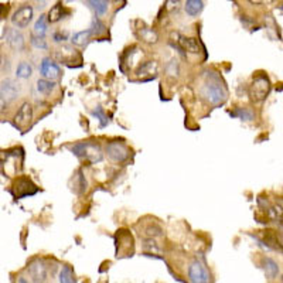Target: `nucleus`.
Segmentation results:
<instances>
[{"mask_svg": "<svg viewBox=\"0 0 283 283\" xmlns=\"http://www.w3.org/2000/svg\"><path fill=\"white\" fill-rule=\"evenodd\" d=\"M205 82L201 87V95L205 101H208L211 105H219L227 99V89L222 85L221 78L216 72H207Z\"/></svg>", "mask_w": 283, "mask_h": 283, "instance_id": "nucleus-1", "label": "nucleus"}, {"mask_svg": "<svg viewBox=\"0 0 283 283\" xmlns=\"http://www.w3.org/2000/svg\"><path fill=\"white\" fill-rule=\"evenodd\" d=\"M23 150L22 149H12V150H6L3 152L1 156V170L3 174H6L7 177L16 174L23 166Z\"/></svg>", "mask_w": 283, "mask_h": 283, "instance_id": "nucleus-2", "label": "nucleus"}, {"mask_svg": "<svg viewBox=\"0 0 283 283\" xmlns=\"http://www.w3.org/2000/svg\"><path fill=\"white\" fill-rule=\"evenodd\" d=\"M71 152L82 157L85 160H88L89 163H98L104 159V153L99 148V145L92 143V142H82V143H77L71 148Z\"/></svg>", "mask_w": 283, "mask_h": 283, "instance_id": "nucleus-3", "label": "nucleus"}, {"mask_svg": "<svg viewBox=\"0 0 283 283\" xmlns=\"http://www.w3.org/2000/svg\"><path fill=\"white\" fill-rule=\"evenodd\" d=\"M10 191H12L14 198L22 200V198L31 197V196L37 194L39 187L31 181V178H28L26 175H22V177H17V180L13 183V187Z\"/></svg>", "mask_w": 283, "mask_h": 283, "instance_id": "nucleus-4", "label": "nucleus"}, {"mask_svg": "<svg viewBox=\"0 0 283 283\" xmlns=\"http://www.w3.org/2000/svg\"><path fill=\"white\" fill-rule=\"evenodd\" d=\"M269 91L270 82L266 75H258L256 78H254V81L249 87V94L256 102H261V101L266 99V96L269 95Z\"/></svg>", "mask_w": 283, "mask_h": 283, "instance_id": "nucleus-5", "label": "nucleus"}, {"mask_svg": "<svg viewBox=\"0 0 283 283\" xmlns=\"http://www.w3.org/2000/svg\"><path fill=\"white\" fill-rule=\"evenodd\" d=\"M107 153H108L109 159L116 163L125 162L131 156V150L128 149L125 143H122L119 140L109 142L107 145Z\"/></svg>", "mask_w": 283, "mask_h": 283, "instance_id": "nucleus-6", "label": "nucleus"}, {"mask_svg": "<svg viewBox=\"0 0 283 283\" xmlns=\"http://www.w3.org/2000/svg\"><path fill=\"white\" fill-rule=\"evenodd\" d=\"M20 94V85L14 80H3L0 87V96H1V107H4V102H12Z\"/></svg>", "mask_w": 283, "mask_h": 283, "instance_id": "nucleus-7", "label": "nucleus"}, {"mask_svg": "<svg viewBox=\"0 0 283 283\" xmlns=\"http://www.w3.org/2000/svg\"><path fill=\"white\" fill-rule=\"evenodd\" d=\"M189 279L191 283H208L210 273L201 262L194 261L189 266Z\"/></svg>", "mask_w": 283, "mask_h": 283, "instance_id": "nucleus-8", "label": "nucleus"}, {"mask_svg": "<svg viewBox=\"0 0 283 283\" xmlns=\"http://www.w3.org/2000/svg\"><path fill=\"white\" fill-rule=\"evenodd\" d=\"M31 17H33V7L28 4H24L14 12L12 16V23H13L14 27L26 28L28 23L31 22Z\"/></svg>", "mask_w": 283, "mask_h": 283, "instance_id": "nucleus-9", "label": "nucleus"}, {"mask_svg": "<svg viewBox=\"0 0 283 283\" xmlns=\"http://www.w3.org/2000/svg\"><path fill=\"white\" fill-rule=\"evenodd\" d=\"M40 74L45 80L54 81L57 78H60L61 69L50 57H45V58H43V61H41L40 64Z\"/></svg>", "mask_w": 283, "mask_h": 283, "instance_id": "nucleus-10", "label": "nucleus"}, {"mask_svg": "<svg viewBox=\"0 0 283 283\" xmlns=\"http://www.w3.org/2000/svg\"><path fill=\"white\" fill-rule=\"evenodd\" d=\"M28 275L30 278L33 279V282L36 283H44L48 278V270H47V266L43 261H34L33 263H30L28 266Z\"/></svg>", "mask_w": 283, "mask_h": 283, "instance_id": "nucleus-11", "label": "nucleus"}, {"mask_svg": "<svg viewBox=\"0 0 283 283\" xmlns=\"http://www.w3.org/2000/svg\"><path fill=\"white\" fill-rule=\"evenodd\" d=\"M6 41L7 44L16 50V51H22L24 48V37L20 31H17L16 28H9L6 30Z\"/></svg>", "mask_w": 283, "mask_h": 283, "instance_id": "nucleus-12", "label": "nucleus"}, {"mask_svg": "<svg viewBox=\"0 0 283 283\" xmlns=\"http://www.w3.org/2000/svg\"><path fill=\"white\" fill-rule=\"evenodd\" d=\"M177 37V44L181 47V50L187 51V53H191V54H198L200 53V44L198 41L193 37H186V36H181V34H175Z\"/></svg>", "mask_w": 283, "mask_h": 283, "instance_id": "nucleus-13", "label": "nucleus"}, {"mask_svg": "<svg viewBox=\"0 0 283 283\" xmlns=\"http://www.w3.org/2000/svg\"><path fill=\"white\" fill-rule=\"evenodd\" d=\"M33 119V108L28 102H24L14 115V122L19 126H26Z\"/></svg>", "mask_w": 283, "mask_h": 283, "instance_id": "nucleus-14", "label": "nucleus"}, {"mask_svg": "<svg viewBox=\"0 0 283 283\" xmlns=\"http://www.w3.org/2000/svg\"><path fill=\"white\" fill-rule=\"evenodd\" d=\"M262 268H263L266 276L269 279H275L278 276V273H279V266H278V263L272 258H263L262 259Z\"/></svg>", "mask_w": 283, "mask_h": 283, "instance_id": "nucleus-15", "label": "nucleus"}, {"mask_svg": "<svg viewBox=\"0 0 283 283\" xmlns=\"http://www.w3.org/2000/svg\"><path fill=\"white\" fill-rule=\"evenodd\" d=\"M47 17H48V22H50V23H57V22H60L61 19L65 17V7H64L61 3H57V4H54V6L50 9V12L47 14Z\"/></svg>", "mask_w": 283, "mask_h": 283, "instance_id": "nucleus-16", "label": "nucleus"}, {"mask_svg": "<svg viewBox=\"0 0 283 283\" xmlns=\"http://www.w3.org/2000/svg\"><path fill=\"white\" fill-rule=\"evenodd\" d=\"M47 28H48V17L45 14H41L40 17H39V20L34 24V28H33L34 36L44 39V34L47 33Z\"/></svg>", "mask_w": 283, "mask_h": 283, "instance_id": "nucleus-17", "label": "nucleus"}, {"mask_svg": "<svg viewBox=\"0 0 283 283\" xmlns=\"http://www.w3.org/2000/svg\"><path fill=\"white\" fill-rule=\"evenodd\" d=\"M204 7V3L201 0H187L186 4H184V9H186V13L191 16V17H196L197 14L200 13Z\"/></svg>", "mask_w": 283, "mask_h": 283, "instance_id": "nucleus-18", "label": "nucleus"}, {"mask_svg": "<svg viewBox=\"0 0 283 283\" xmlns=\"http://www.w3.org/2000/svg\"><path fill=\"white\" fill-rule=\"evenodd\" d=\"M60 283H77V279H75V273L72 268L69 265H65L63 266V269L60 272Z\"/></svg>", "mask_w": 283, "mask_h": 283, "instance_id": "nucleus-19", "label": "nucleus"}, {"mask_svg": "<svg viewBox=\"0 0 283 283\" xmlns=\"http://www.w3.org/2000/svg\"><path fill=\"white\" fill-rule=\"evenodd\" d=\"M92 36V31H91V28H88V30H84V31H78V33H75L74 36H72V43L75 44V45H85L88 40H89V37Z\"/></svg>", "mask_w": 283, "mask_h": 283, "instance_id": "nucleus-20", "label": "nucleus"}, {"mask_svg": "<svg viewBox=\"0 0 283 283\" xmlns=\"http://www.w3.org/2000/svg\"><path fill=\"white\" fill-rule=\"evenodd\" d=\"M33 74V68L31 65L26 63V61H22L19 65H17V69H16V77L17 78H22V80H27L31 77Z\"/></svg>", "mask_w": 283, "mask_h": 283, "instance_id": "nucleus-21", "label": "nucleus"}, {"mask_svg": "<svg viewBox=\"0 0 283 283\" xmlns=\"http://www.w3.org/2000/svg\"><path fill=\"white\" fill-rule=\"evenodd\" d=\"M55 89V82L50 80H39L37 81V91L43 95H50Z\"/></svg>", "mask_w": 283, "mask_h": 283, "instance_id": "nucleus-22", "label": "nucleus"}, {"mask_svg": "<svg viewBox=\"0 0 283 283\" xmlns=\"http://www.w3.org/2000/svg\"><path fill=\"white\" fill-rule=\"evenodd\" d=\"M231 116L239 118L241 121H252L255 118V113L249 108H237L234 112H231Z\"/></svg>", "mask_w": 283, "mask_h": 283, "instance_id": "nucleus-23", "label": "nucleus"}, {"mask_svg": "<svg viewBox=\"0 0 283 283\" xmlns=\"http://www.w3.org/2000/svg\"><path fill=\"white\" fill-rule=\"evenodd\" d=\"M72 190H74L77 194H82V193L87 191V180H85V177L82 175L81 170L74 175V187H72Z\"/></svg>", "mask_w": 283, "mask_h": 283, "instance_id": "nucleus-24", "label": "nucleus"}, {"mask_svg": "<svg viewBox=\"0 0 283 283\" xmlns=\"http://www.w3.org/2000/svg\"><path fill=\"white\" fill-rule=\"evenodd\" d=\"M87 4H89L98 16H104L108 12L109 3L105 0H91V1H87Z\"/></svg>", "mask_w": 283, "mask_h": 283, "instance_id": "nucleus-25", "label": "nucleus"}, {"mask_svg": "<svg viewBox=\"0 0 283 283\" xmlns=\"http://www.w3.org/2000/svg\"><path fill=\"white\" fill-rule=\"evenodd\" d=\"M156 71H157V64H156V61H148V63H145V64H142V65L139 67V69L136 71V74H137V75L152 74V75L154 77Z\"/></svg>", "mask_w": 283, "mask_h": 283, "instance_id": "nucleus-26", "label": "nucleus"}, {"mask_svg": "<svg viewBox=\"0 0 283 283\" xmlns=\"http://www.w3.org/2000/svg\"><path fill=\"white\" fill-rule=\"evenodd\" d=\"M140 37L146 43H156L157 41V34L150 28H142L140 30Z\"/></svg>", "mask_w": 283, "mask_h": 283, "instance_id": "nucleus-27", "label": "nucleus"}, {"mask_svg": "<svg viewBox=\"0 0 283 283\" xmlns=\"http://www.w3.org/2000/svg\"><path fill=\"white\" fill-rule=\"evenodd\" d=\"M92 115H94V116L96 118V119H98V121L101 122V128H105V126H107V125L109 123L108 116L105 115L104 109L101 108V107H98L96 109H94V110H92Z\"/></svg>", "mask_w": 283, "mask_h": 283, "instance_id": "nucleus-28", "label": "nucleus"}, {"mask_svg": "<svg viewBox=\"0 0 283 283\" xmlns=\"http://www.w3.org/2000/svg\"><path fill=\"white\" fill-rule=\"evenodd\" d=\"M91 31H92V36H99V34H102V33L107 31V27H105V24H104L99 19L95 17L94 20H92Z\"/></svg>", "mask_w": 283, "mask_h": 283, "instance_id": "nucleus-29", "label": "nucleus"}, {"mask_svg": "<svg viewBox=\"0 0 283 283\" xmlns=\"http://www.w3.org/2000/svg\"><path fill=\"white\" fill-rule=\"evenodd\" d=\"M31 44H33L36 48H40V50H47V48H48L47 41L44 40L43 37H36V36H33V37H31Z\"/></svg>", "mask_w": 283, "mask_h": 283, "instance_id": "nucleus-30", "label": "nucleus"}, {"mask_svg": "<svg viewBox=\"0 0 283 283\" xmlns=\"http://www.w3.org/2000/svg\"><path fill=\"white\" fill-rule=\"evenodd\" d=\"M146 235L148 237H159V235H162V228L157 225L149 227V228H146Z\"/></svg>", "mask_w": 283, "mask_h": 283, "instance_id": "nucleus-31", "label": "nucleus"}, {"mask_svg": "<svg viewBox=\"0 0 283 283\" xmlns=\"http://www.w3.org/2000/svg\"><path fill=\"white\" fill-rule=\"evenodd\" d=\"M54 40L55 41L67 40V36H65V34H61V33H55V34H54Z\"/></svg>", "mask_w": 283, "mask_h": 283, "instance_id": "nucleus-32", "label": "nucleus"}, {"mask_svg": "<svg viewBox=\"0 0 283 283\" xmlns=\"http://www.w3.org/2000/svg\"><path fill=\"white\" fill-rule=\"evenodd\" d=\"M17 283H30V282H28L26 278H19V281H17Z\"/></svg>", "mask_w": 283, "mask_h": 283, "instance_id": "nucleus-33", "label": "nucleus"}, {"mask_svg": "<svg viewBox=\"0 0 283 283\" xmlns=\"http://www.w3.org/2000/svg\"><path fill=\"white\" fill-rule=\"evenodd\" d=\"M281 10H282V12H283V4H282V6H281Z\"/></svg>", "mask_w": 283, "mask_h": 283, "instance_id": "nucleus-34", "label": "nucleus"}]
</instances>
